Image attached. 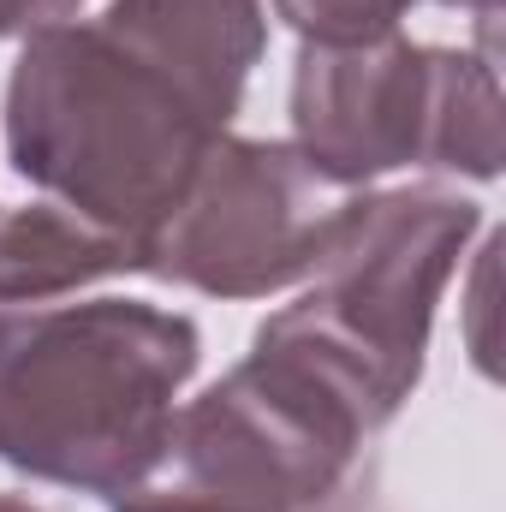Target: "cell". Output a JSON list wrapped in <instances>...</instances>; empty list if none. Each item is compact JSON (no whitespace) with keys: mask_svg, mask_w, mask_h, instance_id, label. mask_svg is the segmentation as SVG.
<instances>
[{"mask_svg":"<svg viewBox=\"0 0 506 512\" xmlns=\"http://www.w3.org/2000/svg\"><path fill=\"white\" fill-rule=\"evenodd\" d=\"M477 233L483 203L447 185L340 197L310 286L262 328L322 358L387 429L423 382L441 292Z\"/></svg>","mask_w":506,"mask_h":512,"instance_id":"277c9868","label":"cell"},{"mask_svg":"<svg viewBox=\"0 0 506 512\" xmlns=\"http://www.w3.org/2000/svg\"><path fill=\"white\" fill-rule=\"evenodd\" d=\"M411 6H465L483 24H495L501 0H274V12L304 36V42H364L387 36L411 18Z\"/></svg>","mask_w":506,"mask_h":512,"instance_id":"ba28073f","label":"cell"},{"mask_svg":"<svg viewBox=\"0 0 506 512\" xmlns=\"http://www.w3.org/2000/svg\"><path fill=\"white\" fill-rule=\"evenodd\" d=\"M376 435L364 399L256 328L245 364L173 411L149 471L108 512H328Z\"/></svg>","mask_w":506,"mask_h":512,"instance_id":"3957f363","label":"cell"},{"mask_svg":"<svg viewBox=\"0 0 506 512\" xmlns=\"http://www.w3.org/2000/svg\"><path fill=\"white\" fill-rule=\"evenodd\" d=\"M334 209L292 143L227 131L143 239L137 274L233 304L268 298L310 280Z\"/></svg>","mask_w":506,"mask_h":512,"instance_id":"8992f818","label":"cell"},{"mask_svg":"<svg viewBox=\"0 0 506 512\" xmlns=\"http://www.w3.org/2000/svg\"><path fill=\"white\" fill-rule=\"evenodd\" d=\"M84 0H0V42H30L54 24H72Z\"/></svg>","mask_w":506,"mask_h":512,"instance_id":"9c48e42d","label":"cell"},{"mask_svg":"<svg viewBox=\"0 0 506 512\" xmlns=\"http://www.w3.org/2000/svg\"><path fill=\"white\" fill-rule=\"evenodd\" d=\"M197 364V322L143 298L0 304V465L102 501L126 495Z\"/></svg>","mask_w":506,"mask_h":512,"instance_id":"7a4b0ae2","label":"cell"},{"mask_svg":"<svg viewBox=\"0 0 506 512\" xmlns=\"http://www.w3.org/2000/svg\"><path fill=\"white\" fill-rule=\"evenodd\" d=\"M0 512H42V507H30V501H18V495H0Z\"/></svg>","mask_w":506,"mask_h":512,"instance_id":"30bf717a","label":"cell"},{"mask_svg":"<svg viewBox=\"0 0 506 512\" xmlns=\"http://www.w3.org/2000/svg\"><path fill=\"white\" fill-rule=\"evenodd\" d=\"M262 48V0H108L18 48L6 161L143 262L155 221L233 131Z\"/></svg>","mask_w":506,"mask_h":512,"instance_id":"6da1fadb","label":"cell"},{"mask_svg":"<svg viewBox=\"0 0 506 512\" xmlns=\"http://www.w3.org/2000/svg\"><path fill=\"white\" fill-rule=\"evenodd\" d=\"M114 274H137V251L66 203L42 197L0 215V304H54Z\"/></svg>","mask_w":506,"mask_h":512,"instance_id":"52a82bcc","label":"cell"},{"mask_svg":"<svg viewBox=\"0 0 506 512\" xmlns=\"http://www.w3.org/2000/svg\"><path fill=\"white\" fill-rule=\"evenodd\" d=\"M292 149L328 191H364L399 167L501 179L495 54L411 42H304L292 60Z\"/></svg>","mask_w":506,"mask_h":512,"instance_id":"5b68a950","label":"cell"}]
</instances>
